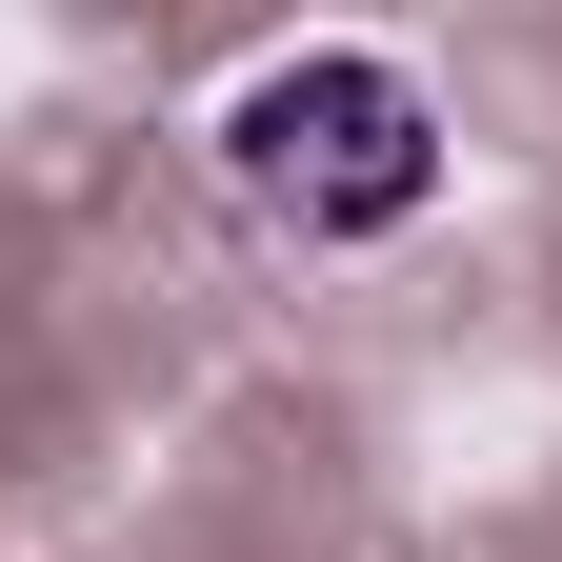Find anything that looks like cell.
Listing matches in <instances>:
<instances>
[{
  "label": "cell",
  "mask_w": 562,
  "mask_h": 562,
  "mask_svg": "<svg viewBox=\"0 0 562 562\" xmlns=\"http://www.w3.org/2000/svg\"><path fill=\"white\" fill-rule=\"evenodd\" d=\"M222 181L281 241H402L422 201H442V101H422L382 41H302V60H261L222 101Z\"/></svg>",
  "instance_id": "cell-1"
}]
</instances>
